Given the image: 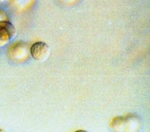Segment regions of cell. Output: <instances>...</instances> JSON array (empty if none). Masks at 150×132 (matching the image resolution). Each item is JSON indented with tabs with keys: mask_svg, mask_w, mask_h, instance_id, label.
<instances>
[{
	"mask_svg": "<svg viewBox=\"0 0 150 132\" xmlns=\"http://www.w3.org/2000/svg\"><path fill=\"white\" fill-rule=\"evenodd\" d=\"M47 46L45 43L41 42L35 43L31 49V53L33 57L37 60L41 59V57L45 54L47 53Z\"/></svg>",
	"mask_w": 150,
	"mask_h": 132,
	"instance_id": "cell-1",
	"label": "cell"
},
{
	"mask_svg": "<svg viewBox=\"0 0 150 132\" xmlns=\"http://www.w3.org/2000/svg\"><path fill=\"white\" fill-rule=\"evenodd\" d=\"M0 26L4 28L9 33L11 40L13 39L16 35V29L14 25L8 20L0 21Z\"/></svg>",
	"mask_w": 150,
	"mask_h": 132,
	"instance_id": "cell-2",
	"label": "cell"
},
{
	"mask_svg": "<svg viewBox=\"0 0 150 132\" xmlns=\"http://www.w3.org/2000/svg\"><path fill=\"white\" fill-rule=\"evenodd\" d=\"M11 40V37L7 31L4 28L0 26V47L6 45Z\"/></svg>",
	"mask_w": 150,
	"mask_h": 132,
	"instance_id": "cell-3",
	"label": "cell"
},
{
	"mask_svg": "<svg viewBox=\"0 0 150 132\" xmlns=\"http://www.w3.org/2000/svg\"><path fill=\"white\" fill-rule=\"evenodd\" d=\"M8 19L7 14L4 11L0 10V21L8 20Z\"/></svg>",
	"mask_w": 150,
	"mask_h": 132,
	"instance_id": "cell-4",
	"label": "cell"
},
{
	"mask_svg": "<svg viewBox=\"0 0 150 132\" xmlns=\"http://www.w3.org/2000/svg\"><path fill=\"white\" fill-rule=\"evenodd\" d=\"M5 1H6V0H0V4H2V3H3Z\"/></svg>",
	"mask_w": 150,
	"mask_h": 132,
	"instance_id": "cell-5",
	"label": "cell"
}]
</instances>
